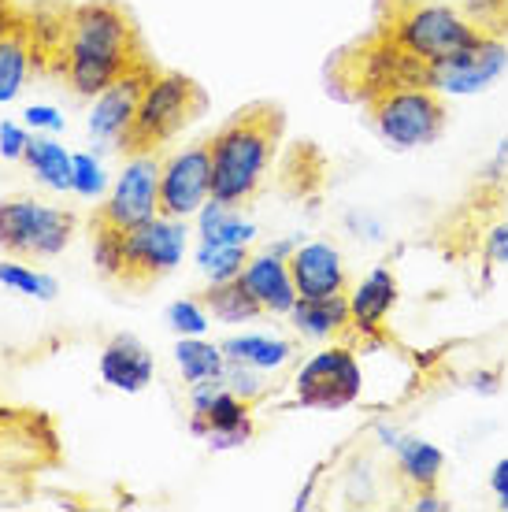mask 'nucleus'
<instances>
[{"mask_svg": "<svg viewBox=\"0 0 508 512\" xmlns=\"http://www.w3.org/2000/svg\"><path fill=\"white\" fill-rule=\"evenodd\" d=\"M60 464V438L45 412L0 409V475H30Z\"/></svg>", "mask_w": 508, "mask_h": 512, "instance_id": "obj_12", "label": "nucleus"}, {"mask_svg": "<svg viewBox=\"0 0 508 512\" xmlns=\"http://www.w3.org/2000/svg\"><path fill=\"white\" fill-rule=\"evenodd\" d=\"M153 368V353L134 334H115L101 353V379L123 394H141L153 383Z\"/></svg>", "mask_w": 508, "mask_h": 512, "instance_id": "obj_19", "label": "nucleus"}, {"mask_svg": "<svg viewBox=\"0 0 508 512\" xmlns=\"http://www.w3.org/2000/svg\"><path fill=\"white\" fill-rule=\"evenodd\" d=\"M490 490L501 509H508V461H497L494 472H490Z\"/></svg>", "mask_w": 508, "mask_h": 512, "instance_id": "obj_34", "label": "nucleus"}, {"mask_svg": "<svg viewBox=\"0 0 508 512\" xmlns=\"http://www.w3.org/2000/svg\"><path fill=\"white\" fill-rule=\"evenodd\" d=\"M242 282L249 286V294L256 297V305L264 308V316H290L297 305V286L290 275V260L275 249L253 253L242 271Z\"/></svg>", "mask_w": 508, "mask_h": 512, "instance_id": "obj_17", "label": "nucleus"}, {"mask_svg": "<svg viewBox=\"0 0 508 512\" xmlns=\"http://www.w3.org/2000/svg\"><path fill=\"white\" fill-rule=\"evenodd\" d=\"M160 171H164V156L160 153L127 156L123 175L115 179V190L93 212L89 223H108V227L130 231V227L160 216Z\"/></svg>", "mask_w": 508, "mask_h": 512, "instance_id": "obj_11", "label": "nucleus"}, {"mask_svg": "<svg viewBox=\"0 0 508 512\" xmlns=\"http://www.w3.org/2000/svg\"><path fill=\"white\" fill-rule=\"evenodd\" d=\"M293 327L316 338V342H342L353 349V327H349V294L342 297H323V301H308L297 297V305L290 312Z\"/></svg>", "mask_w": 508, "mask_h": 512, "instance_id": "obj_20", "label": "nucleus"}, {"mask_svg": "<svg viewBox=\"0 0 508 512\" xmlns=\"http://www.w3.org/2000/svg\"><path fill=\"white\" fill-rule=\"evenodd\" d=\"M23 123L30 130H49V134L64 130V116H60L52 104H30V108L23 112Z\"/></svg>", "mask_w": 508, "mask_h": 512, "instance_id": "obj_33", "label": "nucleus"}, {"mask_svg": "<svg viewBox=\"0 0 508 512\" xmlns=\"http://www.w3.org/2000/svg\"><path fill=\"white\" fill-rule=\"evenodd\" d=\"M204 108H208V93H204L197 78L160 67L153 82L145 86V93H141V104L134 112L130 130L119 138V156L164 153L193 119L204 116Z\"/></svg>", "mask_w": 508, "mask_h": 512, "instance_id": "obj_5", "label": "nucleus"}, {"mask_svg": "<svg viewBox=\"0 0 508 512\" xmlns=\"http://www.w3.org/2000/svg\"><path fill=\"white\" fill-rule=\"evenodd\" d=\"M0 286H8V290H15V294H23V297H38V301H52L56 290H60L52 275H41V271L26 268L23 260H12V256L0 260Z\"/></svg>", "mask_w": 508, "mask_h": 512, "instance_id": "obj_28", "label": "nucleus"}, {"mask_svg": "<svg viewBox=\"0 0 508 512\" xmlns=\"http://www.w3.org/2000/svg\"><path fill=\"white\" fill-rule=\"evenodd\" d=\"M26 123H12V119H4L0 123V156L4 160H23L26 145H30V134H26Z\"/></svg>", "mask_w": 508, "mask_h": 512, "instance_id": "obj_32", "label": "nucleus"}, {"mask_svg": "<svg viewBox=\"0 0 508 512\" xmlns=\"http://www.w3.org/2000/svg\"><path fill=\"white\" fill-rule=\"evenodd\" d=\"M290 260V275L293 286H297V297H308V301H323V297H342L353 290V279L342 264V253L327 242H308V245H293Z\"/></svg>", "mask_w": 508, "mask_h": 512, "instance_id": "obj_16", "label": "nucleus"}, {"mask_svg": "<svg viewBox=\"0 0 508 512\" xmlns=\"http://www.w3.org/2000/svg\"><path fill=\"white\" fill-rule=\"evenodd\" d=\"M190 401H193L190 431L197 438H204L216 453L219 449H238V446H245V442H253L256 401L227 390V386H223V375H219V379H208V383L190 386Z\"/></svg>", "mask_w": 508, "mask_h": 512, "instance_id": "obj_10", "label": "nucleus"}, {"mask_svg": "<svg viewBox=\"0 0 508 512\" xmlns=\"http://www.w3.org/2000/svg\"><path fill=\"white\" fill-rule=\"evenodd\" d=\"M368 123L386 145L394 149H423L442 138L449 123L445 93L431 86H401V90L379 93L364 104Z\"/></svg>", "mask_w": 508, "mask_h": 512, "instance_id": "obj_8", "label": "nucleus"}, {"mask_svg": "<svg viewBox=\"0 0 508 512\" xmlns=\"http://www.w3.org/2000/svg\"><path fill=\"white\" fill-rule=\"evenodd\" d=\"M156 71H160V64L153 60V64L138 67V71H130V75L115 78L108 90L97 93V104H93V112H89V134L97 141L119 145V138H123L130 130V123H134L141 93L153 82Z\"/></svg>", "mask_w": 508, "mask_h": 512, "instance_id": "obj_15", "label": "nucleus"}, {"mask_svg": "<svg viewBox=\"0 0 508 512\" xmlns=\"http://www.w3.org/2000/svg\"><path fill=\"white\" fill-rule=\"evenodd\" d=\"M71 190H75L78 197H97V193L104 190V167L89 153L71 156Z\"/></svg>", "mask_w": 508, "mask_h": 512, "instance_id": "obj_31", "label": "nucleus"}, {"mask_svg": "<svg viewBox=\"0 0 508 512\" xmlns=\"http://www.w3.org/2000/svg\"><path fill=\"white\" fill-rule=\"evenodd\" d=\"M371 26L427 64H457L490 41L453 0H375Z\"/></svg>", "mask_w": 508, "mask_h": 512, "instance_id": "obj_4", "label": "nucleus"}, {"mask_svg": "<svg viewBox=\"0 0 508 512\" xmlns=\"http://www.w3.org/2000/svg\"><path fill=\"white\" fill-rule=\"evenodd\" d=\"M401 86H431L445 93V64H427L375 26L327 60V90L345 104H368L371 97Z\"/></svg>", "mask_w": 508, "mask_h": 512, "instance_id": "obj_3", "label": "nucleus"}, {"mask_svg": "<svg viewBox=\"0 0 508 512\" xmlns=\"http://www.w3.org/2000/svg\"><path fill=\"white\" fill-rule=\"evenodd\" d=\"M286 138V112L275 101H253L238 108L208 138L212 149V197L230 208H249L264 193Z\"/></svg>", "mask_w": 508, "mask_h": 512, "instance_id": "obj_2", "label": "nucleus"}, {"mask_svg": "<svg viewBox=\"0 0 508 512\" xmlns=\"http://www.w3.org/2000/svg\"><path fill=\"white\" fill-rule=\"evenodd\" d=\"M34 19V71L64 78L78 97H97L115 78L153 64L141 26L119 0H45Z\"/></svg>", "mask_w": 508, "mask_h": 512, "instance_id": "obj_1", "label": "nucleus"}, {"mask_svg": "<svg viewBox=\"0 0 508 512\" xmlns=\"http://www.w3.org/2000/svg\"><path fill=\"white\" fill-rule=\"evenodd\" d=\"M167 327L178 334V338H197V334L208 331V308L190 297V301H175L167 308Z\"/></svg>", "mask_w": 508, "mask_h": 512, "instance_id": "obj_30", "label": "nucleus"}, {"mask_svg": "<svg viewBox=\"0 0 508 512\" xmlns=\"http://www.w3.org/2000/svg\"><path fill=\"white\" fill-rule=\"evenodd\" d=\"M475 264H483L486 271H494V268H501V264H508V216H497V219H490V223H486Z\"/></svg>", "mask_w": 508, "mask_h": 512, "instance_id": "obj_29", "label": "nucleus"}, {"mask_svg": "<svg viewBox=\"0 0 508 512\" xmlns=\"http://www.w3.org/2000/svg\"><path fill=\"white\" fill-rule=\"evenodd\" d=\"M394 446H397L394 483L401 501L412 505L420 494H434L438 483H442V468H445L442 449L423 442V438H405V442H394Z\"/></svg>", "mask_w": 508, "mask_h": 512, "instance_id": "obj_18", "label": "nucleus"}, {"mask_svg": "<svg viewBox=\"0 0 508 512\" xmlns=\"http://www.w3.org/2000/svg\"><path fill=\"white\" fill-rule=\"evenodd\" d=\"M360 394H364L360 360H356V349L342 346V342L319 349L316 357L305 360V368L293 379V401L301 409L338 412L360 401Z\"/></svg>", "mask_w": 508, "mask_h": 512, "instance_id": "obj_9", "label": "nucleus"}, {"mask_svg": "<svg viewBox=\"0 0 508 512\" xmlns=\"http://www.w3.org/2000/svg\"><path fill=\"white\" fill-rule=\"evenodd\" d=\"M175 360H178V368H182V379H186L190 386L208 383V379H219L223 368H227L223 349L212 346V342H204L201 334H197V338H178Z\"/></svg>", "mask_w": 508, "mask_h": 512, "instance_id": "obj_26", "label": "nucleus"}, {"mask_svg": "<svg viewBox=\"0 0 508 512\" xmlns=\"http://www.w3.org/2000/svg\"><path fill=\"white\" fill-rule=\"evenodd\" d=\"M223 357L230 364H249L256 372H275L282 364H290L297 357V342L286 338H264V334H245V338H227L223 342Z\"/></svg>", "mask_w": 508, "mask_h": 512, "instance_id": "obj_22", "label": "nucleus"}, {"mask_svg": "<svg viewBox=\"0 0 508 512\" xmlns=\"http://www.w3.org/2000/svg\"><path fill=\"white\" fill-rule=\"evenodd\" d=\"M186 253V219L153 216L130 231H119V260L112 282L130 294H141L167 279Z\"/></svg>", "mask_w": 508, "mask_h": 512, "instance_id": "obj_7", "label": "nucleus"}, {"mask_svg": "<svg viewBox=\"0 0 508 512\" xmlns=\"http://www.w3.org/2000/svg\"><path fill=\"white\" fill-rule=\"evenodd\" d=\"M397 294H401V282H397L394 264H379L360 286L349 290V327H353L356 353L394 346L390 312L397 308Z\"/></svg>", "mask_w": 508, "mask_h": 512, "instance_id": "obj_13", "label": "nucleus"}, {"mask_svg": "<svg viewBox=\"0 0 508 512\" xmlns=\"http://www.w3.org/2000/svg\"><path fill=\"white\" fill-rule=\"evenodd\" d=\"M30 71H34V19L26 8L23 19L0 34V104L19 97Z\"/></svg>", "mask_w": 508, "mask_h": 512, "instance_id": "obj_21", "label": "nucleus"}, {"mask_svg": "<svg viewBox=\"0 0 508 512\" xmlns=\"http://www.w3.org/2000/svg\"><path fill=\"white\" fill-rule=\"evenodd\" d=\"M212 197V149L208 138L167 156L160 171V216L190 219Z\"/></svg>", "mask_w": 508, "mask_h": 512, "instance_id": "obj_14", "label": "nucleus"}, {"mask_svg": "<svg viewBox=\"0 0 508 512\" xmlns=\"http://www.w3.org/2000/svg\"><path fill=\"white\" fill-rule=\"evenodd\" d=\"M219 323H245V320H260L264 316V308L256 305V297L249 294V286L238 279H227V282H208L197 297Z\"/></svg>", "mask_w": 508, "mask_h": 512, "instance_id": "obj_23", "label": "nucleus"}, {"mask_svg": "<svg viewBox=\"0 0 508 512\" xmlns=\"http://www.w3.org/2000/svg\"><path fill=\"white\" fill-rule=\"evenodd\" d=\"M78 216L71 208L45 205L38 197H4L0 201V253L12 260H52L71 245Z\"/></svg>", "mask_w": 508, "mask_h": 512, "instance_id": "obj_6", "label": "nucleus"}, {"mask_svg": "<svg viewBox=\"0 0 508 512\" xmlns=\"http://www.w3.org/2000/svg\"><path fill=\"white\" fill-rule=\"evenodd\" d=\"M256 238V227L242 219V208H230L216 197H208L201 208V242H238L249 245Z\"/></svg>", "mask_w": 508, "mask_h": 512, "instance_id": "obj_25", "label": "nucleus"}, {"mask_svg": "<svg viewBox=\"0 0 508 512\" xmlns=\"http://www.w3.org/2000/svg\"><path fill=\"white\" fill-rule=\"evenodd\" d=\"M249 256L253 249L249 245H238V242H201L197 249V268L208 282H227V279H238L249 264Z\"/></svg>", "mask_w": 508, "mask_h": 512, "instance_id": "obj_27", "label": "nucleus"}, {"mask_svg": "<svg viewBox=\"0 0 508 512\" xmlns=\"http://www.w3.org/2000/svg\"><path fill=\"white\" fill-rule=\"evenodd\" d=\"M23 164L52 190H71V153L56 138H30Z\"/></svg>", "mask_w": 508, "mask_h": 512, "instance_id": "obj_24", "label": "nucleus"}]
</instances>
